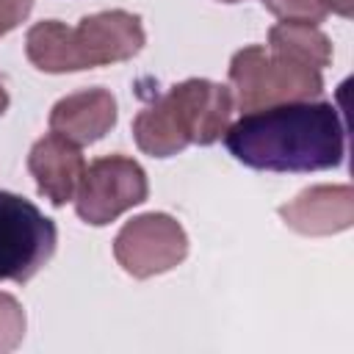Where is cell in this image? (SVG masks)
<instances>
[{
	"instance_id": "cell-4",
	"label": "cell",
	"mask_w": 354,
	"mask_h": 354,
	"mask_svg": "<svg viewBox=\"0 0 354 354\" xmlns=\"http://www.w3.org/2000/svg\"><path fill=\"white\" fill-rule=\"evenodd\" d=\"M230 86L232 102L241 111H257L282 102L315 100L324 91V77L321 69L252 44L232 55Z\"/></svg>"
},
{
	"instance_id": "cell-9",
	"label": "cell",
	"mask_w": 354,
	"mask_h": 354,
	"mask_svg": "<svg viewBox=\"0 0 354 354\" xmlns=\"http://www.w3.org/2000/svg\"><path fill=\"white\" fill-rule=\"evenodd\" d=\"M282 221L301 235L343 232L354 221V191L348 185H313L279 207Z\"/></svg>"
},
{
	"instance_id": "cell-11",
	"label": "cell",
	"mask_w": 354,
	"mask_h": 354,
	"mask_svg": "<svg viewBox=\"0 0 354 354\" xmlns=\"http://www.w3.org/2000/svg\"><path fill=\"white\" fill-rule=\"evenodd\" d=\"M268 50L288 55L299 64H307L313 69H324L332 61V44L329 39L307 22H279L268 30Z\"/></svg>"
},
{
	"instance_id": "cell-6",
	"label": "cell",
	"mask_w": 354,
	"mask_h": 354,
	"mask_svg": "<svg viewBox=\"0 0 354 354\" xmlns=\"http://www.w3.org/2000/svg\"><path fill=\"white\" fill-rule=\"evenodd\" d=\"M147 194V171L133 158L105 155L86 166L75 191V210L86 224L102 227L119 218L124 210L141 205Z\"/></svg>"
},
{
	"instance_id": "cell-7",
	"label": "cell",
	"mask_w": 354,
	"mask_h": 354,
	"mask_svg": "<svg viewBox=\"0 0 354 354\" xmlns=\"http://www.w3.org/2000/svg\"><path fill=\"white\" fill-rule=\"evenodd\" d=\"M188 254V235L177 218L166 213H144L130 218L113 238L116 263L136 279H147L177 268Z\"/></svg>"
},
{
	"instance_id": "cell-16",
	"label": "cell",
	"mask_w": 354,
	"mask_h": 354,
	"mask_svg": "<svg viewBox=\"0 0 354 354\" xmlns=\"http://www.w3.org/2000/svg\"><path fill=\"white\" fill-rule=\"evenodd\" d=\"M6 108H8V91H6V86H3V80H0V116L6 113Z\"/></svg>"
},
{
	"instance_id": "cell-17",
	"label": "cell",
	"mask_w": 354,
	"mask_h": 354,
	"mask_svg": "<svg viewBox=\"0 0 354 354\" xmlns=\"http://www.w3.org/2000/svg\"><path fill=\"white\" fill-rule=\"evenodd\" d=\"M221 3H241V0H221Z\"/></svg>"
},
{
	"instance_id": "cell-2",
	"label": "cell",
	"mask_w": 354,
	"mask_h": 354,
	"mask_svg": "<svg viewBox=\"0 0 354 354\" xmlns=\"http://www.w3.org/2000/svg\"><path fill=\"white\" fill-rule=\"evenodd\" d=\"M144 41L141 17L113 8L83 17L75 28L58 19L36 22L25 36V55L36 69L64 75L127 61L141 53Z\"/></svg>"
},
{
	"instance_id": "cell-14",
	"label": "cell",
	"mask_w": 354,
	"mask_h": 354,
	"mask_svg": "<svg viewBox=\"0 0 354 354\" xmlns=\"http://www.w3.org/2000/svg\"><path fill=\"white\" fill-rule=\"evenodd\" d=\"M33 0H0V39L11 33L30 14Z\"/></svg>"
},
{
	"instance_id": "cell-15",
	"label": "cell",
	"mask_w": 354,
	"mask_h": 354,
	"mask_svg": "<svg viewBox=\"0 0 354 354\" xmlns=\"http://www.w3.org/2000/svg\"><path fill=\"white\" fill-rule=\"evenodd\" d=\"M351 6H354V0H329V11L340 14V17H351Z\"/></svg>"
},
{
	"instance_id": "cell-10",
	"label": "cell",
	"mask_w": 354,
	"mask_h": 354,
	"mask_svg": "<svg viewBox=\"0 0 354 354\" xmlns=\"http://www.w3.org/2000/svg\"><path fill=\"white\" fill-rule=\"evenodd\" d=\"M116 124V100L108 88H83L58 100L50 111V133L83 147L100 141Z\"/></svg>"
},
{
	"instance_id": "cell-5",
	"label": "cell",
	"mask_w": 354,
	"mask_h": 354,
	"mask_svg": "<svg viewBox=\"0 0 354 354\" xmlns=\"http://www.w3.org/2000/svg\"><path fill=\"white\" fill-rule=\"evenodd\" d=\"M58 230L30 199L0 191V282L33 279L55 254Z\"/></svg>"
},
{
	"instance_id": "cell-12",
	"label": "cell",
	"mask_w": 354,
	"mask_h": 354,
	"mask_svg": "<svg viewBox=\"0 0 354 354\" xmlns=\"http://www.w3.org/2000/svg\"><path fill=\"white\" fill-rule=\"evenodd\" d=\"M263 6L282 22L318 25L329 14V0H263Z\"/></svg>"
},
{
	"instance_id": "cell-3",
	"label": "cell",
	"mask_w": 354,
	"mask_h": 354,
	"mask_svg": "<svg viewBox=\"0 0 354 354\" xmlns=\"http://www.w3.org/2000/svg\"><path fill=\"white\" fill-rule=\"evenodd\" d=\"M232 91L221 83L191 77L171 86L133 119V138L141 152L169 158L188 144L218 141L232 116Z\"/></svg>"
},
{
	"instance_id": "cell-8",
	"label": "cell",
	"mask_w": 354,
	"mask_h": 354,
	"mask_svg": "<svg viewBox=\"0 0 354 354\" xmlns=\"http://www.w3.org/2000/svg\"><path fill=\"white\" fill-rule=\"evenodd\" d=\"M28 171L33 174L39 194H44L55 207L75 199L77 183L86 171V160L77 144L58 133L41 136L28 155Z\"/></svg>"
},
{
	"instance_id": "cell-1",
	"label": "cell",
	"mask_w": 354,
	"mask_h": 354,
	"mask_svg": "<svg viewBox=\"0 0 354 354\" xmlns=\"http://www.w3.org/2000/svg\"><path fill=\"white\" fill-rule=\"evenodd\" d=\"M230 155L260 171H321L343 163L346 133L332 102H282L246 111L227 127Z\"/></svg>"
},
{
	"instance_id": "cell-13",
	"label": "cell",
	"mask_w": 354,
	"mask_h": 354,
	"mask_svg": "<svg viewBox=\"0 0 354 354\" xmlns=\"http://www.w3.org/2000/svg\"><path fill=\"white\" fill-rule=\"evenodd\" d=\"M25 337V310L22 304L8 296L0 293V354L14 351Z\"/></svg>"
}]
</instances>
